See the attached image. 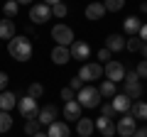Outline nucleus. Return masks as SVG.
Returning a JSON list of instances; mask_svg holds the SVG:
<instances>
[{
  "mask_svg": "<svg viewBox=\"0 0 147 137\" xmlns=\"http://www.w3.org/2000/svg\"><path fill=\"white\" fill-rule=\"evenodd\" d=\"M135 71H137V76H140V79H147V59H142V61L137 64Z\"/></svg>",
  "mask_w": 147,
  "mask_h": 137,
  "instance_id": "obj_34",
  "label": "nucleus"
},
{
  "mask_svg": "<svg viewBox=\"0 0 147 137\" xmlns=\"http://www.w3.org/2000/svg\"><path fill=\"white\" fill-rule=\"evenodd\" d=\"M30 20L34 22V25H44L47 20H52V7L44 5V3H34V5L30 7Z\"/></svg>",
  "mask_w": 147,
  "mask_h": 137,
  "instance_id": "obj_6",
  "label": "nucleus"
},
{
  "mask_svg": "<svg viewBox=\"0 0 147 137\" xmlns=\"http://www.w3.org/2000/svg\"><path fill=\"white\" fill-rule=\"evenodd\" d=\"M7 52H10V56L15 59V61H30L34 47H32V42L27 37H17L15 34V37L7 42Z\"/></svg>",
  "mask_w": 147,
  "mask_h": 137,
  "instance_id": "obj_1",
  "label": "nucleus"
},
{
  "mask_svg": "<svg viewBox=\"0 0 147 137\" xmlns=\"http://www.w3.org/2000/svg\"><path fill=\"white\" fill-rule=\"evenodd\" d=\"M125 49H127V52H140V49H142V39L137 37V34L130 37V39H125Z\"/></svg>",
  "mask_w": 147,
  "mask_h": 137,
  "instance_id": "obj_30",
  "label": "nucleus"
},
{
  "mask_svg": "<svg viewBox=\"0 0 147 137\" xmlns=\"http://www.w3.org/2000/svg\"><path fill=\"white\" fill-rule=\"evenodd\" d=\"M137 37L142 39V44H147V25H142V27H140V32H137Z\"/></svg>",
  "mask_w": 147,
  "mask_h": 137,
  "instance_id": "obj_38",
  "label": "nucleus"
},
{
  "mask_svg": "<svg viewBox=\"0 0 147 137\" xmlns=\"http://www.w3.org/2000/svg\"><path fill=\"white\" fill-rule=\"evenodd\" d=\"M57 115H59V108L57 105H44V108H39V113H37V120H39V125H52L54 120H57Z\"/></svg>",
  "mask_w": 147,
  "mask_h": 137,
  "instance_id": "obj_10",
  "label": "nucleus"
},
{
  "mask_svg": "<svg viewBox=\"0 0 147 137\" xmlns=\"http://www.w3.org/2000/svg\"><path fill=\"white\" fill-rule=\"evenodd\" d=\"M100 115H103V118H113V120H115L118 113L113 110V105H110V103H103V108H100Z\"/></svg>",
  "mask_w": 147,
  "mask_h": 137,
  "instance_id": "obj_32",
  "label": "nucleus"
},
{
  "mask_svg": "<svg viewBox=\"0 0 147 137\" xmlns=\"http://www.w3.org/2000/svg\"><path fill=\"white\" fill-rule=\"evenodd\" d=\"M123 93L130 100H140L142 98V83L140 81H123Z\"/></svg>",
  "mask_w": 147,
  "mask_h": 137,
  "instance_id": "obj_13",
  "label": "nucleus"
},
{
  "mask_svg": "<svg viewBox=\"0 0 147 137\" xmlns=\"http://www.w3.org/2000/svg\"><path fill=\"white\" fill-rule=\"evenodd\" d=\"M32 137H47V135H44V132H37V135H32Z\"/></svg>",
  "mask_w": 147,
  "mask_h": 137,
  "instance_id": "obj_45",
  "label": "nucleus"
},
{
  "mask_svg": "<svg viewBox=\"0 0 147 137\" xmlns=\"http://www.w3.org/2000/svg\"><path fill=\"white\" fill-rule=\"evenodd\" d=\"M100 91L96 88V86H84V88L76 93V103H79L81 108H98L100 105Z\"/></svg>",
  "mask_w": 147,
  "mask_h": 137,
  "instance_id": "obj_2",
  "label": "nucleus"
},
{
  "mask_svg": "<svg viewBox=\"0 0 147 137\" xmlns=\"http://www.w3.org/2000/svg\"><path fill=\"white\" fill-rule=\"evenodd\" d=\"M110 54H113V52H110V49H98V59H100V61H105V64H108L110 61Z\"/></svg>",
  "mask_w": 147,
  "mask_h": 137,
  "instance_id": "obj_36",
  "label": "nucleus"
},
{
  "mask_svg": "<svg viewBox=\"0 0 147 137\" xmlns=\"http://www.w3.org/2000/svg\"><path fill=\"white\" fill-rule=\"evenodd\" d=\"M98 91H100V95H105V98H113V95L118 93V88H115V83H113V81H108V79H105L103 83L98 86Z\"/></svg>",
  "mask_w": 147,
  "mask_h": 137,
  "instance_id": "obj_24",
  "label": "nucleus"
},
{
  "mask_svg": "<svg viewBox=\"0 0 147 137\" xmlns=\"http://www.w3.org/2000/svg\"><path fill=\"white\" fill-rule=\"evenodd\" d=\"M47 137H71V132H69L66 122L54 120L52 125H49V130H47Z\"/></svg>",
  "mask_w": 147,
  "mask_h": 137,
  "instance_id": "obj_17",
  "label": "nucleus"
},
{
  "mask_svg": "<svg viewBox=\"0 0 147 137\" xmlns=\"http://www.w3.org/2000/svg\"><path fill=\"white\" fill-rule=\"evenodd\" d=\"M140 52H142V56L147 59V44H142V49H140Z\"/></svg>",
  "mask_w": 147,
  "mask_h": 137,
  "instance_id": "obj_43",
  "label": "nucleus"
},
{
  "mask_svg": "<svg viewBox=\"0 0 147 137\" xmlns=\"http://www.w3.org/2000/svg\"><path fill=\"white\" fill-rule=\"evenodd\" d=\"M69 52H71V59H79L81 64H84V59L91 56V47H88V42H81V39H74V44L69 47Z\"/></svg>",
  "mask_w": 147,
  "mask_h": 137,
  "instance_id": "obj_9",
  "label": "nucleus"
},
{
  "mask_svg": "<svg viewBox=\"0 0 147 137\" xmlns=\"http://www.w3.org/2000/svg\"><path fill=\"white\" fill-rule=\"evenodd\" d=\"M123 81H140V76H137V71H125V79Z\"/></svg>",
  "mask_w": 147,
  "mask_h": 137,
  "instance_id": "obj_39",
  "label": "nucleus"
},
{
  "mask_svg": "<svg viewBox=\"0 0 147 137\" xmlns=\"http://www.w3.org/2000/svg\"><path fill=\"white\" fill-rule=\"evenodd\" d=\"M123 5H125V0H103L105 12H118V10H123Z\"/></svg>",
  "mask_w": 147,
  "mask_h": 137,
  "instance_id": "obj_28",
  "label": "nucleus"
},
{
  "mask_svg": "<svg viewBox=\"0 0 147 137\" xmlns=\"http://www.w3.org/2000/svg\"><path fill=\"white\" fill-rule=\"evenodd\" d=\"M3 12H5L7 20H12V17H17V12H20V5H17L15 0H7L5 5H3Z\"/></svg>",
  "mask_w": 147,
  "mask_h": 137,
  "instance_id": "obj_26",
  "label": "nucleus"
},
{
  "mask_svg": "<svg viewBox=\"0 0 147 137\" xmlns=\"http://www.w3.org/2000/svg\"><path fill=\"white\" fill-rule=\"evenodd\" d=\"M15 3H17V5H30L32 0H15Z\"/></svg>",
  "mask_w": 147,
  "mask_h": 137,
  "instance_id": "obj_42",
  "label": "nucleus"
},
{
  "mask_svg": "<svg viewBox=\"0 0 147 137\" xmlns=\"http://www.w3.org/2000/svg\"><path fill=\"white\" fill-rule=\"evenodd\" d=\"M27 95H30V98H42L44 95V86L42 83H30L27 86Z\"/></svg>",
  "mask_w": 147,
  "mask_h": 137,
  "instance_id": "obj_29",
  "label": "nucleus"
},
{
  "mask_svg": "<svg viewBox=\"0 0 147 137\" xmlns=\"http://www.w3.org/2000/svg\"><path fill=\"white\" fill-rule=\"evenodd\" d=\"M15 32H17V27H15L12 20H0V42H3V39L10 42V39L15 37Z\"/></svg>",
  "mask_w": 147,
  "mask_h": 137,
  "instance_id": "obj_22",
  "label": "nucleus"
},
{
  "mask_svg": "<svg viewBox=\"0 0 147 137\" xmlns=\"http://www.w3.org/2000/svg\"><path fill=\"white\" fill-rule=\"evenodd\" d=\"M42 3H44V5H49V7H52V5H57V3H64V0H42Z\"/></svg>",
  "mask_w": 147,
  "mask_h": 137,
  "instance_id": "obj_41",
  "label": "nucleus"
},
{
  "mask_svg": "<svg viewBox=\"0 0 147 137\" xmlns=\"http://www.w3.org/2000/svg\"><path fill=\"white\" fill-rule=\"evenodd\" d=\"M17 110L22 113V118H25V120H30V118H37V113H39L37 98H30V95H25V98H17Z\"/></svg>",
  "mask_w": 147,
  "mask_h": 137,
  "instance_id": "obj_7",
  "label": "nucleus"
},
{
  "mask_svg": "<svg viewBox=\"0 0 147 137\" xmlns=\"http://www.w3.org/2000/svg\"><path fill=\"white\" fill-rule=\"evenodd\" d=\"M15 105H17V95L12 93V91H3V93H0V110L10 113Z\"/></svg>",
  "mask_w": 147,
  "mask_h": 137,
  "instance_id": "obj_19",
  "label": "nucleus"
},
{
  "mask_svg": "<svg viewBox=\"0 0 147 137\" xmlns=\"http://www.w3.org/2000/svg\"><path fill=\"white\" fill-rule=\"evenodd\" d=\"M79 79L84 81H98V79H103V66H100L98 61H84L81 64V68H79Z\"/></svg>",
  "mask_w": 147,
  "mask_h": 137,
  "instance_id": "obj_3",
  "label": "nucleus"
},
{
  "mask_svg": "<svg viewBox=\"0 0 147 137\" xmlns=\"http://www.w3.org/2000/svg\"><path fill=\"white\" fill-rule=\"evenodd\" d=\"M52 61L57 64V66H64V64L71 61V52H69V47H54L52 49Z\"/></svg>",
  "mask_w": 147,
  "mask_h": 137,
  "instance_id": "obj_14",
  "label": "nucleus"
},
{
  "mask_svg": "<svg viewBox=\"0 0 147 137\" xmlns=\"http://www.w3.org/2000/svg\"><path fill=\"white\" fill-rule=\"evenodd\" d=\"M69 88H71V91H74V93H79V91H81V88H84V81H81V79H79V76H74V79H71V81H69Z\"/></svg>",
  "mask_w": 147,
  "mask_h": 137,
  "instance_id": "obj_33",
  "label": "nucleus"
},
{
  "mask_svg": "<svg viewBox=\"0 0 147 137\" xmlns=\"http://www.w3.org/2000/svg\"><path fill=\"white\" fill-rule=\"evenodd\" d=\"M10 127H12V115H10V113H5V110H0V135L7 132Z\"/></svg>",
  "mask_w": 147,
  "mask_h": 137,
  "instance_id": "obj_27",
  "label": "nucleus"
},
{
  "mask_svg": "<svg viewBox=\"0 0 147 137\" xmlns=\"http://www.w3.org/2000/svg\"><path fill=\"white\" fill-rule=\"evenodd\" d=\"M105 49H110V52H123L125 49V39H123V34H108L105 37Z\"/></svg>",
  "mask_w": 147,
  "mask_h": 137,
  "instance_id": "obj_20",
  "label": "nucleus"
},
{
  "mask_svg": "<svg viewBox=\"0 0 147 137\" xmlns=\"http://www.w3.org/2000/svg\"><path fill=\"white\" fill-rule=\"evenodd\" d=\"M66 12H69V7L64 5V3H57V5H52V17H66Z\"/></svg>",
  "mask_w": 147,
  "mask_h": 137,
  "instance_id": "obj_31",
  "label": "nucleus"
},
{
  "mask_svg": "<svg viewBox=\"0 0 147 137\" xmlns=\"http://www.w3.org/2000/svg\"><path fill=\"white\" fill-rule=\"evenodd\" d=\"M7 81H10V76H7L5 71H0V93H3V91H7Z\"/></svg>",
  "mask_w": 147,
  "mask_h": 137,
  "instance_id": "obj_37",
  "label": "nucleus"
},
{
  "mask_svg": "<svg viewBox=\"0 0 147 137\" xmlns=\"http://www.w3.org/2000/svg\"><path fill=\"white\" fill-rule=\"evenodd\" d=\"M110 105H113V110H115L118 115H125V113H130L132 100L127 98L125 93H115V95H113V100H110Z\"/></svg>",
  "mask_w": 147,
  "mask_h": 137,
  "instance_id": "obj_11",
  "label": "nucleus"
},
{
  "mask_svg": "<svg viewBox=\"0 0 147 137\" xmlns=\"http://www.w3.org/2000/svg\"><path fill=\"white\" fill-rule=\"evenodd\" d=\"M130 137H147V127H137V130L132 132Z\"/></svg>",
  "mask_w": 147,
  "mask_h": 137,
  "instance_id": "obj_40",
  "label": "nucleus"
},
{
  "mask_svg": "<svg viewBox=\"0 0 147 137\" xmlns=\"http://www.w3.org/2000/svg\"><path fill=\"white\" fill-rule=\"evenodd\" d=\"M93 130H96V125H93L91 118H79V120H76V132H79V137H91Z\"/></svg>",
  "mask_w": 147,
  "mask_h": 137,
  "instance_id": "obj_16",
  "label": "nucleus"
},
{
  "mask_svg": "<svg viewBox=\"0 0 147 137\" xmlns=\"http://www.w3.org/2000/svg\"><path fill=\"white\" fill-rule=\"evenodd\" d=\"M140 27H142V20H140L137 15L125 17V22H123V30H125V34H127V37H135L137 32H140Z\"/></svg>",
  "mask_w": 147,
  "mask_h": 137,
  "instance_id": "obj_15",
  "label": "nucleus"
},
{
  "mask_svg": "<svg viewBox=\"0 0 147 137\" xmlns=\"http://www.w3.org/2000/svg\"><path fill=\"white\" fill-rule=\"evenodd\" d=\"M140 12H147V3H140Z\"/></svg>",
  "mask_w": 147,
  "mask_h": 137,
  "instance_id": "obj_44",
  "label": "nucleus"
},
{
  "mask_svg": "<svg viewBox=\"0 0 147 137\" xmlns=\"http://www.w3.org/2000/svg\"><path fill=\"white\" fill-rule=\"evenodd\" d=\"M81 118V105L76 100H66L64 103V120H79Z\"/></svg>",
  "mask_w": 147,
  "mask_h": 137,
  "instance_id": "obj_18",
  "label": "nucleus"
},
{
  "mask_svg": "<svg viewBox=\"0 0 147 137\" xmlns=\"http://www.w3.org/2000/svg\"><path fill=\"white\" fill-rule=\"evenodd\" d=\"M37 132H42V125H39V120L37 118H30V120H25V135H37Z\"/></svg>",
  "mask_w": 147,
  "mask_h": 137,
  "instance_id": "obj_25",
  "label": "nucleus"
},
{
  "mask_svg": "<svg viewBox=\"0 0 147 137\" xmlns=\"http://www.w3.org/2000/svg\"><path fill=\"white\" fill-rule=\"evenodd\" d=\"M135 130H137V120L130 115V113H125L123 118H118V122H115V132H118V135L130 137Z\"/></svg>",
  "mask_w": 147,
  "mask_h": 137,
  "instance_id": "obj_8",
  "label": "nucleus"
},
{
  "mask_svg": "<svg viewBox=\"0 0 147 137\" xmlns=\"http://www.w3.org/2000/svg\"><path fill=\"white\" fill-rule=\"evenodd\" d=\"M130 115L135 118V120H147V103H145V100H132Z\"/></svg>",
  "mask_w": 147,
  "mask_h": 137,
  "instance_id": "obj_23",
  "label": "nucleus"
},
{
  "mask_svg": "<svg viewBox=\"0 0 147 137\" xmlns=\"http://www.w3.org/2000/svg\"><path fill=\"white\" fill-rule=\"evenodd\" d=\"M52 39L59 44V47H71L74 44V30L69 25H54L52 27Z\"/></svg>",
  "mask_w": 147,
  "mask_h": 137,
  "instance_id": "obj_4",
  "label": "nucleus"
},
{
  "mask_svg": "<svg viewBox=\"0 0 147 137\" xmlns=\"http://www.w3.org/2000/svg\"><path fill=\"white\" fill-rule=\"evenodd\" d=\"M61 98H64V103H66V100H76V93H74L69 86H64L61 88Z\"/></svg>",
  "mask_w": 147,
  "mask_h": 137,
  "instance_id": "obj_35",
  "label": "nucleus"
},
{
  "mask_svg": "<svg viewBox=\"0 0 147 137\" xmlns=\"http://www.w3.org/2000/svg\"><path fill=\"white\" fill-rule=\"evenodd\" d=\"M93 125H96V130H98L103 137H113L115 135V120H113V118H103L100 115Z\"/></svg>",
  "mask_w": 147,
  "mask_h": 137,
  "instance_id": "obj_12",
  "label": "nucleus"
},
{
  "mask_svg": "<svg viewBox=\"0 0 147 137\" xmlns=\"http://www.w3.org/2000/svg\"><path fill=\"white\" fill-rule=\"evenodd\" d=\"M103 71H105V79H108V81H113V83H120V81L125 79V71H127V68L123 66V61H115V59H110V61L105 64Z\"/></svg>",
  "mask_w": 147,
  "mask_h": 137,
  "instance_id": "obj_5",
  "label": "nucleus"
},
{
  "mask_svg": "<svg viewBox=\"0 0 147 137\" xmlns=\"http://www.w3.org/2000/svg\"><path fill=\"white\" fill-rule=\"evenodd\" d=\"M103 15H105V7L98 0H93V3L86 7V20H103Z\"/></svg>",
  "mask_w": 147,
  "mask_h": 137,
  "instance_id": "obj_21",
  "label": "nucleus"
}]
</instances>
